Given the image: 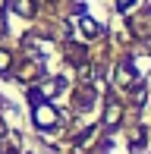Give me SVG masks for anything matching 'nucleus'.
Returning a JSON list of instances; mask_svg holds the SVG:
<instances>
[{
    "label": "nucleus",
    "instance_id": "obj_1",
    "mask_svg": "<svg viewBox=\"0 0 151 154\" xmlns=\"http://www.w3.org/2000/svg\"><path fill=\"white\" fill-rule=\"evenodd\" d=\"M32 120H35L38 129H51V126H57V110H54L51 104H35Z\"/></svg>",
    "mask_w": 151,
    "mask_h": 154
},
{
    "label": "nucleus",
    "instance_id": "obj_2",
    "mask_svg": "<svg viewBox=\"0 0 151 154\" xmlns=\"http://www.w3.org/2000/svg\"><path fill=\"white\" fill-rule=\"evenodd\" d=\"M120 113H123L120 104L110 101V104H107V110H104V123H107V126H116V123H120Z\"/></svg>",
    "mask_w": 151,
    "mask_h": 154
},
{
    "label": "nucleus",
    "instance_id": "obj_3",
    "mask_svg": "<svg viewBox=\"0 0 151 154\" xmlns=\"http://www.w3.org/2000/svg\"><path fill=\"white\" fill-rule=\"evenodd\" d=\"M79 29L88 35V38H94V35H101V29H98V22H91L88 16H79Z\"/></svg>",
    "mask_w": 151,
    "mask_h": 154
},
{
    "label": "nucleus",
    "instance_id": "obj_4",
    "mask_svg": "<svg viewBox=\"0 0 151 154\" xmlns=\"http://www.w3.org/2000/svg\"><path fill=\"white\" fill-rule=\"evenodd\" d=\"M94 101V91L91 88H82L79 91V97H76V104H79V110H88V104Z\"/></svg>",
    "mask_w": 151,
    "mask_h": 154
},
{
    "label": "nucleus",
    "instance_id": "obj_5",
    "mask_svg": "<svg viewBox=\"0 0 151 154\" xmlns=\"http://www.w3.org/2000/svg\"><path fill=\"white\" fill-rule=\"evenodd\" d=\"M16 13L19 16H32L35 13V0H16Z\"/></svg>",
    "mask_w": 151,
    "mask_h": 154
},
{
    "label": "nucleus",
    "instance_id": "obj_6",
    "mask_svg": "<svg viewBox=\"0 0 151 154\" xmlns=\"http://www.w3.org/2000/svg\"><path fill=\"white\" fill-rule=\"evenodd\" d=\"M10 54H6V51H0V72H6V69H10Z\"/></svg>",
    "mask_w": 151,
    "mask_h": 154
},
{
    "label": "nucleus",
    "instance_id": "obj_7",
    "mask_svg": "<svg viewBox=\"0 0 151 154\" xmlns=\"http://www.w3.org/2000/svg\"><path fill=\"white\" fill-rule=\"evenodd\" d=\"M132 3H135V0H116V6H120V10H123V13H126V10H129V6H132Z\"/></svg>",
    "mask_w": 151,
    "mask_h": 154
},
{
    "label": "nucleus",
    "instance_id": "obj_8",
    "mask_svg": "<svg viewBox=\"0 0 151 154\" xmlns=\"http://www.w3.org/2000/svg\"><path fill=\"white\" fill-rule=\"evenodd\" d=\"M3 6H6V0H0V10H3Z\"/></svg>",
    "mask_w": 151,
    "mask_h": 154
}]
</instances>
